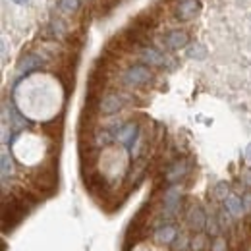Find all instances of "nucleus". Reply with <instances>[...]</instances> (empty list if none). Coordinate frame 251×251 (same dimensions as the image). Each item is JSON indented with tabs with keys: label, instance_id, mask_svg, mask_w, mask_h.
<instances>
[{
	"label": "nucleus",
	"instance_id": "f03ea898",
	"mask_svg": "<svg viewBox=\"0 0 251 251\" xmlns=\"http://www.w3.org/2000/svg\"><path fill=\"white\" fill-rule=\"evenodd\" d=\"M120 81L126 87H143L147 83L153 81V72L149 70L147 64H133L129 68H126L120 75Z\"/></svg>",
	"mask_w": 251,
	"mask_h": 251
},
{
	"label": "nucleus",
	"instance_id": "7ed1b4c3",
	"mask_svg": "<svg viewBox=\"0 0 251 251\" xmlns=\"http://www.w3.org/2000/svg\"><path fill=\"white\" fill-rule=\"evenodd\" d=\"M182 209V188L178 184H172L170 188L162 193V211L160 217H164L166 220L178 217Z\"/></svg>",
	"mask_w": 251,
	"mask_h": 251
},
{
	"label": "nucleus",
	"instance_id": "f8f14e48",
	"mask_svg": "<svg viewBox=\"0 0 251 251\" xmlns=\"http://www.w3.org/2000/svg\"><path fill=\"white\" fill-rule=\"evenodd\" d=\"M141 60L147 66H160V68L166 66V56L153 47H143L141 49Z\"/></svg>",
	"mask_w": 251,
	"mask_h": 251
},
{
	"label": "nucleus",
	"instance_id": "6ab92c4d",
	"mask_svg": "<svg viewBox=\"0 0 251 251\" xmlns=\"http://www.w3.org/2000/svg\"><path fill=\"white\" fill-rule=\"evenodd\" d=\"M230 195V186L226 184V182H219L215 188H213V197L217 199V201H222L224 203V199Z\"/></svg>",
	"mask_w": 251,
	"mask_h": 251
},
{
	"label": "nucleus",
	"instance_id": "2eb2a0df",
	"mask_svg": "<svg viewBox=\"0 0 251 251\" xmlns=\"http://www.w3.org/2000/svg\"><path fill=\"white\" fill-rule=\"evenodd\" d=\"M220 232H222V228H220V222H219V217L217 215H207V224H205V234L207 236H211V238H217L220 236Z\"/></svg>",
	"mask_w": 251,
	"mask_h": 251
},
{
	"label": "nucleus",
	"instance_id": "a878e982",
	"mask_svg": "<svg viewBox=\"0 0 251 251\" xmlns=\"http://www.w3.org/2000/svg\"><path fill=\"white\" fill-rule=\"evenodd\" d=\"M12 2H14V4H20V6H22V4H27L29 0H12Z\"/></svg>",
	"mask_w": 251,
	"mask_h": 251
},
{
	"label": "nucleus",
	"instance_id": "f3484780",
	"mask_svg": "<svg viewBox=\"0 0 251 251\" xmlns=\"http://www.w3.org/2000/svg\"><path fill=\"white\" fill-rule=\"evenodd\" d=\"M205 248H207V234L195 232V236L191 238V251H203Z\"/></svg>",
	"mask_w": 251,
	"mask_h": 251
},
{
	"label": "nucleus",
	"instance_id": "a211bd4d",
	"mask_svg": "<svg viewBox=\"0 0 251 251\" xmlns=\"http://www.w3.org/2000/svg\"><path fill=\"white\" fill-rule=\"evenodd\" d=\"M79 6H81V0H58V8L64 14H74L79 10Z\"/></svg>",
	"mask_w": 251,
	"mask_h": 251
},
{
	"label": "nucleus",
	"instance_id": "412c9836",
	"mask_svg": "<svg viewBox=\"0 0 251 251\" xmlns=\"http://www.w3.org/2000/svg\"><path fill=\"white\" fill-rule=\"evenodd\" d=\"M211 251H228V240L222 238V236L213 238V242H211Z\"/></svg>",
	"mask_w": 251,
	"mask_h": 251
},
{
	"label": "nucleus",
	"instance_id": "0eeeda50",
	"mask_svg": "<svg viewBox=\"0 0 251 251\" xmlns=\"http://www.w3.org/2000/svg\"><path fill=\"white\" fill-rule=\"evenodd\" d=\"M139 133H141V127L137 122H124V126L116 131V141L118 143H122L126 149L129 151L131 147H133V143H135V139L139 137Z\"/></svg>",
	"mask_w": 251,
	"mask_h": 251
},
{
	"label": "nucleus",
	"instance_id": "20e7f679",
	"mask_svg": "<svg viewBox=\"0 0 251 251\" xmlns=\"http://www.w3.org/2000/svg\"><path fill=\"white\" fill-rule=\"evenodd\" d=\"M129 97H126L122 93H106L100 97V102H99V114H104V116H112V114H118L122 108L126 106Z\"/></svg>",
	"mask_w": 251,
	"mask_h": 251
},
{
	"label": "nucleus",
	"instance_id": "423d86ee",
	"mask_svg": "<svg viewBox=\"0 0 251 251\" xmlns=\"http://www.w3.org/2000/svg\"><path fill=\"white\" fill-rule=\"evenodd\" d=\"M47 64V56L41 52V54H37V52H29V54H24L22 58H20V62H18V77H22V75H27L29 72L33 70H39V68H43Z\"/></svg>",
	"mask_w": 251,
	"mask_h": 251
},
{
	"label": "nucleus",
	"instance_id": "dca6fc26",
	"mask_svg": "<svg viewBox=\"0 0 251 251\" xmlns=\"http://www.w3.org/2000/svg\"><path fill=\"white\" fill-rule=\"evenodd\" d=\"M170 250L172 251H188L191 250V238L188 234H180L172 244H170Z\"/></svg>",
	"mask_w": 251,
	"mask_h": 251
},
{
	"label": "nucleus",
	"instance_id": "1a4fd4ad",
	"mask_svg": "<svg viewBox=\"0 0 251 251\" xmlns=\"http://www.w3.org/2000/svg\"><path fill=\"white\" fill-rule=\"evenodd\" d=\"M189 43V35L182 29H170L162 35V45L168 50H180Z\"/></svg>",
	"mask_w": 251,
	"mask_h": 251
},
{
	"label": "nucleus",
	"instance_id": "9d476101",
	"mask_svg": "<svg viewBox=\"0 0 251 251\" xmlns=\"http://www.w3.org/2000/svg\"><path fill=\"white\" fill-rule=\"evenodd\" d=\"M186 222H188L189 230L193 232H203L205 224H207V213L201 205H191L186 213Z\"/></svg>",
	"mask_w": 251,
	"mask_h": 251
},
{
	"label": "nucleus",
	"instance_id": "9b49d317",
	"mask_svg": "<svg viewBox=\"0 0 251 251\" xmlns=\"http://www.w3.org/2000/svg\"><path fill=\"white\" fill-rule=\"evenodd\" d=\"M180 236V230H178V226L176 224H162V226H158L155 228V234H153V240L157 242L158 246H170L176 238Z\"/></svg>",
	"mask_w": 251,
	"mask_h": 251
},
{
	"label": "nucleus",
	"instance_id": "aec40b11",
	"mask_svg": "<svg viewBox=\"0 0 251 251\" xmlns=\"http://www.w3.org/2000/svg\"><path fill=\"white\" fill-rule=\"evenodd\" d=\"M217 217H219L220 228H222V230H230V228H232V220H234V217L226 211V207H222V209H220Z\"/></svg>",
	"mask_w": 251,
	"mask_h": 251
},
{
	"label": "nucleus",
	"instance_id": "393cba45",
	"mask_svg": "<svg viewBox=\"0 0 251 251\" xmlns=\"http://www.w3.org/2000/svg\"><path fill=\"white\" fill-rule=\"evenodd\" d=\"M246 158H250L251 160V143L248 145V149H246Z\"/></svg>",
	"mask_w": 251,
	"mask_h": 251
},
{
	"label": "nucleus",
	"instance_id": "4468645a",
	"mask_svg": "<svg viewBox=\"0 0 251 251\" xmlns=\"http://www.w3.org/2000/svg\"><path fill=\"white\" fill-rule=\"evenodd\" d=\"M224 207H226V211H228L234 219H242V217L246 215L244 201H242V197L236 195V193H230V195L224 199Z\"/></svg>",
	"mask_w": 251,
	"mask_h": 251
},
{
	"label": "nucleus",
	"instance_id": "ddd939ff",
	"mask_svg": "<svg viewBox=\"0 0 251 251\" xmlns=\"http://www.w3.org/2000/svg\"><path fill=\"white\" fill-rule=\"evenodd\" d=\"M14 172H16V164H14V158L12 155L8 153V149H6V145H4V149H2V157H0V174H2V186L14 176Z\"/></svg>",
	"mask_w": 251,
	"mask_h": 251
},
{
	"label": "nucleus",
	"instance_id": "f257e3e1",
	"mask_svg": "<svg viewBox=\"0 0 251 251\" xmlns=\"http://www.w3.org/2000/svg\"><path fill=\"white\" fill-rule=\"evenodd\" d=\"M29 213V207L24 203V199L20 195H10V197H2V230L10 232L14 230L24 217Z\"/></svg>",
	"mask_w": 251,
	"mask_h": 251
},
{
	"label": "nucleus",
	"instance_id": "6e6552de",
	"mask_svg": "<svg viewBox=\"0 0 251 251\" xmlns=\"http://www.w3.org/2000/svg\"><path fill=\"white\" fill-rule=\"evenodd\" d=\"M199 10H201L199 0H180L174 6V18L178 22H189L199 14Z\"/></svg>",
	"mask_w": 251,
	"mask_h": 251
},
{
	"label": "nucleus",
	"instance_id": "b1692460",
	"mask_svg": "<svg viewBox=\"0 0 251 251\" xmlns=\"http://www.w3.org/2000/svg\"><path fill=\"white\" fill-rule=\"evenodd\" d=\"M244 182H246L248 186H251V172H246V174H244Z\"/></svg>",
	"mask_w": 251,
	"mask_h": 251
},
{
	"label": "nucleus",
	"instance_id": "4be33fe9",
	"mask_svg": "<svg viewBox=\"0 0 251 251\" xmlns=\"http://www.w3.org/2000/svg\"><path fill=\"white\" fill-rule=\"evenodd\" d=\"M188 54L191 58H203V56H205V49H203V47H191Z\"/></svg>",
	"mask_w": 251,
	"mask_h": 251
},
{
	"label": "nucleus",
	"instance_id": "5701e85b",
	"mask_svg": "<svg viewBox=\"0 0 251 251\" xmlns=\"http://www.w3.org/2000/svg\"><path fill=\"white\" fill-rule=\"evenodd\" d=\"M242 201H244V209H246V213H251V191H244L242 193Z\"/></svg>",
	"mask_w": 251,
	"mask_h": 251
},
{
	"label": "nucleus",
	"instance_id": "39448f33",
	"mask_svg": "<svg viewBox=\"0 0 251 251\" xmlns=\"http://www.w3.org/2000/svg\"><path fill=\"white\" fill-rule=\"evenodd\" d=\"M189 170H191V166H189L188 158H176V160H172L166 166V170H164V182L168 186L178 184V182H182L188 176Z\"/></svg>",
	"mask_w": 251,
	"mask_h": 251
}]
</instances>
